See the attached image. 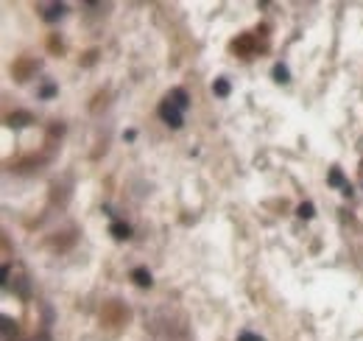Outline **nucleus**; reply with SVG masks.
I'll return each mask as SVG.
<instances>
[{"instance_id": "nucleus-8", "label": "nucleus", "mask_w": 363, "mask_h": 341, "mask_svg": "<svg viewBox=\"0 0 363 341\" xmlns=\"http://www.w3.org/2000/svg\"><path fill=\"white\" fill-rule=\"evenodd\" d=\"M296 213H299V218H313V215H316V207H313L310 204V201H302V204H299V210H296Z\"/></svg>"}, {"instance_id": "nucleus-9", "label": "nucleus", "mask_w": 363, "mask_h": 341, "mask_svg": "<svg viewBox=\"0 0 363 341\" xmlns=\"http://www.w3.org/2000/svg\"><path fill=\"white\" fill-rule=\"evenodd\" d=\"M274 81H279V84H288V67H285V64H277V67H274Z\"/></svg>"}, {"instance_id": "nucleus-1", "label": "nucleus", "mask_w": 363, "mask_h": 341, "mask_svg": "<svg viewBox=\"0 0 363 341\" xmlns=\"http://www.w3.org/2000/svg\"><path fill=\"white\" fill-rule=\"evenodd\" d=\"M159 118H162L165 123H168L171 129H182V109H176L171 101H165V104H159Z\"/></svg>"}, {"instance_id": "nucleus-10", "label": "nucleus", "mask_w": 363, "mask_h": 341, "mask_svg": "<svg viewBox=\"0 0 363 341\" xmlns=\"http://www.w3.org/2000/svg\"><path fill=\"white\" fill-rule=\"evenodd\" d=\"M62 14H64V6H62V3H56V6H51V9H47L45 20H47V22H53V20H59Z\"/></svg>"}, {"instance_id": "nucleus-5", "label": "nucleus", "mask_w": 363, "mask_h": 341, "mask_svg": "<svg viewBox=\"0 0 363 341\" xmlns=\"http://www.w3.org/2000/svg\"><path fill=\"white\" fill-rule=\"evenodd\" d=\"M109 232H112V235L117 238V241H123V238H129V235H132V230H129V224H120V221H115V224L109 226Z\"/></svg>"}, {"instance_id": "nucleus-2", "label": "nucleus", "mask_w": 363, "mask_h": 341, "mask_svg": "<svg viewBox=\"0 0 363 341\" xmlns=\"http://www.w3.org/2000/svg\"><path fill=\"white\" fill-rule=\"evenodd\" d=\"M171 104H174L176 106V109H187V106H190V95L187 93H184V89L182 87H176V89H171Z\"/></svg>"}, {"instance_id": "nucleus-6", "label": "nucleus", "mask_w": 363, "mask_h": 341, "mask_svg": "<svg viewBox=\"0 0 363 341\" xmlns=\"http://www.w3.org/2000/svg\"><path fill=\"white\" fill-rule=\"evenodd\" d=\"M212 93H215L218 98H227V95L232 93L229 81H227V79H215V84H212Z\"/></svg>"}, {"instance_id": "nucleus-11", "label": "nucleus", "mask_w": 363, "mask_h": 341, "mask_svg": "<svg viewBox=\"0 0 363 341\" xmlns=\"http://www.w3.org/2000/svg\"><path fill=\"white\" fill-rule=\"evenodd\" d=\"M330 185H335V188H347V182H344V176H341V171H332L330 173Z\"/></svg>"}, {"instance_id": "nucleus-12", "label": "nucleus", "mask_w": 363, "mask_h": 341, "mask_svg": "<svg viewBox=\"0 0 363 341\" xmlns=\"http://www.w3.org/2000/svg\"><path fill=\"white\" fill-rule=\"evenodd\" d=\"M237 341H263L260 336H254V333H240V338Z\"/></svg>"}, {"instance_id": "nucleus-3", "label": "nucleus", "mask_w": 363, "mask_h": 341, "mask_svg": "<svg viewBox=\"0 0 363 341\" xmlns=\"http://www.w3.org/2000/svg\"><path fill=\"white\" fill-rule=\"evenodd\" d=\"M132 280H134L137 285H142V288H148V285L154 283V280H151V271H148V268H142V266L132 271Z\"/></svg>"}, {"instance_id": "nucleus-13", "label": "nucleus", "mask_w": 363, "mask_h": 341, "mask_svg": "<svg viewBox=\"0 0 363 341\" xmlns=\"http://www.w3.org/2000/svg\"><path fill=\"white\" fill-rule=\"evenodd\" d=\"M53 93H56V89H53V87H45V89H42V98H51Z\"/></svg>"}, {"instance_id": "nucleus-14", "label": "nucleus", "mask_w": 363, "mask_h": 341, "mask_svg": "<svg viewBox=\"0 0 363 341\" xmlns=\"http://www.w3.org/2000/svg\"><path fill=\"white\" fill-rule=\"evenodd\" d=\"M39 341H47V338H39Z\"/></svg>"}, {"instance_id": "nucleus-4", "label": "nucleus", "mask_w": 363, "mask_h": 341, "mask_svg": "<svg viewBox=\"0 0 363 341\" xmlns=\"http://www.w3.org/2000/svg\"><path fill=\"white\" fill-rule=\"evenodd\" d=\"M28 123H31L28 112H11L9 115V126H28Z\"/></svg>"}, {"instance_id": "nucleus-7", "label": "nucleus", "mask_w": 363, "mask_h": 341, "mask_svg": "<svg viewBox=\"0 0 363 341\" xmlns=\"http://www.w3.org/2000/svg\"><path fill=\"white\" fill-rule=\"evenodd\" d=\"M14 336H17V327H14V322H11L9 316H3V338H6V341H11Z\"/></svg>"}]
</instances>
